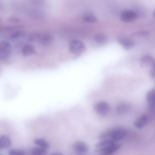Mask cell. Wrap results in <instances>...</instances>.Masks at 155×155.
Wrapping results in <instances>:
<instances>
[{
    "label": "cell",
    "mask_w": 155,
    "mask_h": 155,
    "mask_svg": "<svg viewBox=\"0 0 155 155\" xmlns=\"http://www.w3.org/2000/svg\"><path fill=\"white\" fill-rule=\"evenodd\" d=\"M120 17L122 21L126 23H130L135 21L137 16L134 12L126 10L122 13Z\"/></svg>",
    "instance_id": "cell-7"
},
{
    "label": "cell",
    "mask_w": 155,
    "mask_h": 155,
    "mask_svg": "<svg viewBox=\"0 0 155 155\" xmlns=\"http://www.w3.org/2000/svg\"><path fill=\"white\" fill-rule=\"evenodd\" d=\"M0 155H2L0 154Z\"/></svg>",
    "instance_id": "cell-28"
},
{
    "label": "cell",
    "mask_w": 155,
    "mask_h": 155,
    "mask_svg": "<svg viewBox=\"0 0 155 155\" xmlns=\"http://www.w3.org/2000/svg\"><path fill=\"white\" fill-rule=\"evenodd\" d=\"M31 155H46L47 150L39 147H34L30 151Z\"/></svg>",
    "instance_id": "cell-18"
},
{
    "label": "cell",
    "mask_w": 155,
    "mask_h": 155,
    "mask_svg": "<svg viewBox=\"0 0 155 155\" xmlns=\"http://www.w3.org/2000/svg\"><path fill=\"white\" fill-rule=\"evenodd\" d=\"M121 145L116 143L112 145L101 149H96V152L99 155H112L120 148Z\"/></svg>",
    "instance_id": "cell-6"
},
{
    "label": "cell",
    "mask_w": 155,
    "mask_h": 155,
    "mask_svg": "<svg viewBox=\"0 0 155 155\" xmlns=\"http://www.w3.org/2000/svg\"><path fill=\"white\" fill-rule=\"evenodd\" d=\"M154 114L147 112L140 116L134 122V126L137 128H141L146 126L150 121Z\"/></svg>",
    "instance_id": "cell-5"
},
{
    "label": "cell",
    "mask_w": 155,
    "mask_h": 155,
    "mask_svg": "<svg viewBox=\"0 0 155 155\" xmlns=\"http://www.w3.org/2000/svg\"></svg>",
    "instance_id": "cell-27"
},
{
    "label": "cell",
    "mask_w": 155,
    "mask_h": 155,
    "mask_svg": "<svg viewBox=\"0 0 155 155\" xmlns=\"http://www.w3.org/2000/svg\"><path fill=\"white\" fill-rule=\"evenodd\" d=\"M110 107L109 104L105 101H100L97 102L94 106L95 111L98 114L105 115L109 113Z\"/></svg>",
    "instance_id": "cell-4"
},
{
    "label": "cell",
    "mask_w": 155,
    "mask_h": 155,
    "mask_svg": "<svg viewBox=\"0 0 155 155\" xmlns=\"http://www.w3.org/2000/svg\"><path fill=\"white\" fill-rule=\"evenodd\" d=\"M94 39L97 43L100 45L104 44L107 40L106 35L103 33H98L95 35Z\"/></svg>",
    "instance_id": "cell-17"
},
{
    "label": "cell",
    "mask_w": 155,
    "mask_h": 155,
    "mask_svg": "<svg viewBox=\"0 0 155 155\" xmlns=\"http://www.w3.org/2000/svg\"><path fill=\"white\" fill-rule=\"evenodd\" d=\"M83 19L85 21L90 23H94L97 21L96 17L94 15L90 13L84 15L83 17Z\"/></svg>",
    "instance_id": "cell-20"
},
{
    "label": "cell",
    "mask_w": 155,
    "mask_h": 155,
    "mask_svg": "<svg viewBox=\"0 0 155 155\" xmlns=\"http://www.w3.org/2000/svg\"><path fill=\"white\" fill-rule=\"evenodd\" d=\"M140 66L142 68L155 67V61L153 58L149 55H145L140 59Z\"/></svg>",
    "instance_id": "cell-8"
},
{
    "label": "cell",
    "mask_w": 155,
    "mask_h": 155,
    "mask_svg": "<svg viewBox=\"0 0 155 155\" xmlns=\"http://www.w3.org/2000/svg\"><path fill=\"white\" fill-rule=\"evenodd\" d=\"M149 74L150 77L153 79L155 78V67L151 68L149 72Z\"/></svg>",
    "instance_id": "cell-25"
},
{
    "label": "cell",
    "mask_w": 155,
    "mask_h": 155,
    "mask_svg": "<svg viewBox=\"0 0 155 155\" xmlns=\"http://www.w3.org/2000/svg\"><path fill=\"white\" fill-rule=\"evenodd\" d=\"M117 41L124 49L129 50L134 45V42L132 40L126 37H119L117 39Z\"/></svg>",
    "instance_id": "cell-12"
},
{
    "label": "cell",
    "mask_w": 155,
    "mask_h": 155,
    "mask_svg": "<svg viewBox=\"0 0 155 155\" xmlns=\"http://www.w3.org/2000/svg\"><path fill=\"white\" fill-rule=\"evenodd\" d=\"M8 22L11 23H18L21 22V19L16 17H12L9 18L8 20Z\"/></svg>",
    "instance_id": "cell-23"
},
{
    "label": "cell",
    "mask_w": 155,
    "mask_h": 155,
    "mask_svg": "<svg viewBox=\"0 0 155 155\" xmlns=\"http://www.w3.org/2000/svg\"><path fill=\"white\" fill-rule=\"evenodd\" d=\"M50 155H64L62 153L59 152H55L51 153Z\"/></svg>",
    "instance_id": "cell-26"
},
{
    "label": "cell",
    "mask_w": 155,
    "mask_h": 155,
    "mask_svg": "<svg viewBox=\"0 0 155 155\" xmlns=\"http://www.w3.org/2000/svg\"><path fill=\"white\" fill-rule=\"evenodd\" d=\"M69 48L73 54L79 55L84 53L86 50L85 45L81 41L78 39H74L70 43Z\"/></svg>",
    "instance_id": "cell-3"
},
{
    "label": "cell",
    "mask_w": 155,
    "mask_h": 155,
    "mask_svg": "<svg viewBox=\"0 0 155 155\" xmlns=\"http://www.w3.org/2000/svg\"><path fill=\"white\" fill-rule=\"evenodd\" d=\"M155 89L153 88L147 91L146 94V99L148 103L155 102Z\"/></svg>",
    "instance_id": "cell-19"
},
{
    "label": "cell",
    "mask_w": 155,
    "mask_h": 155,
    "mask_svg": "<svg viewBox=\"0 0 155 155\" xmlns=\"http://www.w3.org/2000/svg\"><path fill=\"white\" fill-rule=\"evenodd\" d=\"M73 147L75 152L79 153H85L88 150V147L87 144L81 141L75 142L73 144Z\"/></svg>",
    "instance_id": "cell-10"
},
{
    "label": "cell",
    "mask_w": 155,
    "mask_h": 155,
    "mask_svg": "<svg viewBox=\"0 0 155 155\" xmlns=\"http://www.w3.org/2000/svg\"><path fill=\"white\" fill-rule=\"evenodd\" d=\"M28 39L31 42H38L43 45H48L52 43L54 38L49 33L34 32L28 35Z\"/></svg>",
    "instance_id": "cell-2"
},
{
    "label": "cell",
    "mask_w": 155,
    "mask_h": 155,
    "mask_svg": "<svg viewBox=\"0 0 155 155\" xmlns=\"http://www.w3.org/2000/svg\"><path fill=\"white\" fill-rule=\"evenodd\" d=\"M11 45L10 42L3 41L0 42V55L10 57Z\"/></svg>",
    "instance_id": "cell-9"
},
{
    "label": "cell",
    "mask_w": 155,
    "mask_h": 155,
    "mask_svg": "<svg viewBox=\"0 0 155 155\" xmlns=\"http://www.w3.org/2000/svg\"><path fill=\"white\" fill-rule=\"evenodd\" d=\"M127 130L123 127H115L106 130L101 134L99 138L101 140L111 139L116 142L124 138L127 135Z\"/></svg>",
    "instance_id": "cell-1"
},
{
    "label": "cell",
    "mask_w": 155,
    "mask_h": 155,
    "mask_svg": "<svg viewBox=\"0 0 155 155\" xmlns=\"http://www.w3.org/2000/svg\"><path fill=\"white\" fill-rule=\"evenodd\" d=\"M35 48L33 45L28 44L23 47L21 53L24 56H27L33 54L35 53Z\"/></svg>",
    "instance_id": "cell-15"
},
{
    "label": "cell",
    "mask_w": 155,
    "mask_h": 155,
    "mask_svg": "<svg viewBox=\"0 0 155 155\" xmlns=\"http://www.w3.org/2000/svg\"><path fill=\"white\" fill-rule=\"evenodd\" d=\"M34 143L38 147L45 149L46 150L50 147V145L48 141L43 138H36L34 140Z\"/></svg>",
    "instance_id": "cell-16"
},
{
    "label": "cell",
    "mask_w": 155,
    "mask_h": 155,
    "mask_svg": "<svg viewBox=\"0 0 155 155\" xmlns=\"http://www.w3.org/2000/svg\"><path fill=\"white\" fill-rule=\"evenodd\" d=\"M116 142L111 139L101 140L95 145L96 149L103 148L116 144Z\"/></svg>",
    "instance_id": "cell-13"
},
{
    "label": "cell",
    "mask_w": 155,
    "mask_h": 155,
    "mask_svg": "<svg viewBox=\"0 0 155 155\" xmlns=\"http://www.w3.org/2000/svg\"><path fill=\"white\" fill-rule=\"evenodd\" d=\"M148 33V31H141L134 33L133 34H132V36L135 35H147Z\"/></svg>",
    "instance_id": "cell-24"
},
{
    "label": "cell",
    "mask_w": 155,
    "mask_h": 155,
    "mask_svg": "<svg viewBox=\"0 0 155 155\" xmlns=\"http://www.w3.org/2000/svg\"><path fill=\"white\" fill-rule=\"evenodd\" d=\"M25 35L24 31L22 30H17L13 32L10 35V38L12 39H16L23 37Z\"/></svg>",
    "instance_id": "cell-21"
},
{
    "label": "cell",
    "mask_w": 155,
    "mask_h": 155,
    "mask_svg": "<svg viewBox=\"0 0 155 155\" xmlns=\"http://www.w3.org/2000/svg\"><path fill=\"white\" fill-rule=\"evenodd\" d=\"M130 104L126 102H121L117 105L116 110L117 113L120 114H124L129 112L131 109Z\"/></svg>",
    "instance_id": "cell-11"
},
{
    "label": "cell",
    "mask_w": 155,
    "mask_h": 155,
    "mask_svg": "<svg viewBox=\"0 0 155 155\" xmlns=\"http://www.w3.org/2000/svg\"><path fill=\"white\" fill-rule=\"evenodd\" d=\"M12 145V142L9 137L5 135L0 136V150L8 148Z\"/></svg>",
    "instance_id": "cell-14"
},
{
    "label": "cell",
    "mask_w": 155,
    "mask_h": 155,
    "mask_svg": "<svg viewBox=\"0 0 155 155\" xmlns=\"http://www.w3.org/2000/svg\"><path fill=\"white\" fill-rule=\"evenodd\" d=\"M9 155H25L26 153L24 151L17 149H11L8 152Z\"/></svg>",
    "instance_id": "cell-22"
}]
</instances>
